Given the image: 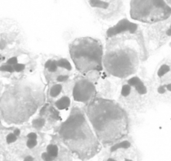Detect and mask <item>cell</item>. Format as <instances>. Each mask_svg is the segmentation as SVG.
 Listing matches in <instances>:
<instances>
[{"label": "cell", "mask_w": 171, "mask_h": 161, "mask_svg": "<svg viewBox=\"0 0 171 161\" xmlns=\"http://www.w3.org/2000/svg\"><path fill=\"white\" fill-rule=\"evenodd\" d=\"M103 68L109 76L124 79L136 74L149 57L140 26L123 19L107 29Z\"/></svg>", "instance_id": "1"}, {"label": "cell", "mask_w": 171, "mask_h": 161, "mask_svg": "<svg viewBox=\"0 0 171 161\" xmlns=\"http://www.w3.org/2000/svg\"><path fill=\"white\" fill-rule=\"evenodd\" d=\"M85 115L104 147L130 136L129 113L116 100L97 96L87 104Z\"/></svg>", "instance_id": "2"}, {"label": "cell", "mask_w": 171, "mask_h": 161, "mask_svg": "<svg viewBox=\"0 0 171 161\" xmlns=\"http://www.w3.org/2000/svg\"><path fill=\"white\" fill-rule=\"evenodd\" d=\"M60 135L68 149L82 160H90L101 151L102 144L90 126L85 113L78 107H74L62 124Z\"/></svg>", "instance_id": "3"}, {"label": "cell", "mask_w": 171, "mask_h": 161, "mask_svg": "<svg viewBox=\"0 0 171 161\" xmlns=\"http://www.w3.org/2000/svg\"><path fill=\"white\" fill-rule=\"evenodd\" d=\"M115 95L116 100L128 113H144L156 104L151 78L142 66L136 74L120 80Z\"/></svg>", "instance_id": "4"}, {"label": "cell", "mask_w": 171, "mask_h": 161, "mask_svg": "<svg viewBox=\"0 0 171 161\" xmlns=\"http://www.w3.org/2000/svg\"><path fill=\"white\" fill-rule=\"evenodd\" d=\"M104 48L96 38L81 37L70 45V54L77 70L82 74L100 73L103 70Z\"/></svg>", "instance_id": "5"}, {"label": "cell", "mask_w": 171, "mask_h": 161, "mask_svg": "<svg viewBox=\"0 0 171 161\" xmlns=\"http://www.w3.org/2000/svg\"><path fill=\"white\" fill-rule=\"evenodd\" d=\"M30 90L26 87H16L3 95L1 107L4 115L6 116L15 108V110L8 117L10 121L21 122L28 119L38 109L36 100Z\"/></svg>", "instance_id": "6"}, {"label": "cell", "mask_w": 171, "mask_h": 161, "mask_svg": "<svg viewBox=\"0 0 171 161\" xmlns=\"http://www.w3.org/2000/svg\"><path fill=\"white\" fill-rule=\"evenodd\" d=\"M130 6L131 18L148 25L165 21L171 16V6L166 1L132 0Z\"/></svg>", "instance_id": "7"}, {"label": "cell", "mask_w": 171, "mask_h": 161, "mask_svg": "<svg viewBox=\"0 0 171 161\" xmlns=\"http://www.w3.org/2000/svg\"><path fill=\"white\" fill-rule=\"evenodd\" d=\"M151 82L156 103L171 105V57H164L157 64Z\"/></svg>", "instance_id": "8"}, {"label": "cell", "mask_w": 171, "mask_h": 161, "mask_svg": "<svg viewBox=\"0 0 171 161\" xmlns=\"http://www.w3.org/2000/svg\"><path fill=\"white\" fill-rule=\"evenodd\" d=\"M105 148L103 161H141L139 147L130 136Z\"/></svg>", "instance_id": "9"}, {"label": "cell", "mask_w": 171, "mask_h": 161, "mask_svg": "<svg viewBox=\"0 0 171 161\" xmlns=\"http://www.w3.org/2000/svg\"><path fill=\"white\" fill-rule=\"evenodd\" d=\"M171 6V1H166ZM148 52L156 51L171 38V16L165 21L149 25L144 34Z\"/></svg>", "instance_id": "10"}, {"label": "cell", "mask_w": 171, "mask_h": 161, "mask_svg": "<svg viewBox=\"0 0 171 161\" xmlns=\"http://www.w3.org/2000/svg\"><path fill=\"white\" fill-rule=\"evenodd\" d=\"M88 4L98 18L107 22L118 20L125 12L123 2L119 0H91Z\"/></svg>", "instance_id": "11"}, {"label": "cell", "mask_w": 171, "mask_h": 161, "mask_svg": "<svg viewBox=\"0 0 171 161\" xmlns=\"http://www.w3.org/2000/svg\"><path fill=\"white\" fill-rule=\"evenodd\" d=\"M97 90L93 82L88 78H79L76 81L73 88L74 100L88 104L97 97Z\"/></svg>", "instance_id": "12"}, {"label": "cell", "mask_w": 171, "mask_h": 161, "mask_svg": "<svg viewBox=\"0 0 171 161\" xmlns=\"http://www.w3.org/2000/svg\"><path fill=\"white\" fill-rule=\"evenodd\" d=\"M71 103L70 98L68 96L61 97L55 103V106L59 110H64L70 107Z\"/></svg>", "instance_id": "13"}, {"label": "cell", "mask_w": 171, "mask_h": 161, "mask_svg": "<svg viewBox=\"0 0 171 161\" xmlns=\"http://www.w3.org/2000/svg\"><path fill=\"white\" fill-rule=\"evenodd\" d=\"M57 66L60 68H65L67 70H71L72 68L70 61L67 60L66 59H61V60L57 61Z\"/></svg>", "instance_id": "14"}, {"label": "cell", "mask_w": 171, "mask_h": 161, "mask_svg": "<svg viewBox=\"0 0 171 161\" xmlns=\"http://www.w3.org/2000/svg\"><path fill=\"white\" fill-rule=\"evenodd\" d=\"M62 90V85L60 84H56L53 85L51 89L50 95L52 97L57 96L61 93Z\"/></svg>", "instance_id": "15"}, {"label": "cell", "mask_w": 171, "mask_h": 161, "mask_svg": "<svg viewBox=\"0 0 171 161\" xmlns=\"http://www.w3.org/2000/svg\"><path fill=\"white\" fill-rule=\"evenodd\" d=\"M47 152L50 154L51 156L54 158L57 157L58 155V152H59V149L58 147L56 145H49L47 147Z\"/></svg>", "instance_id": "16"}, {"label": "cell", "mask_w": 171, "mask_h": 161, "mask_svg": "<svg viewBox=\"0 0 171 161\" xmlns=\"http://www.w3.org/2000/svg\"><path fill=\"white\" fill-rule=\"evenodd\" d=\"M45 124V120L44 118H38V119H35L32 121L33 126L37 129H41L44 126Z\"/></svg>", "instance_id": "17"}, {"label": "cell", "mask_w": 171, "mask_h": 161, "mask_svg": "<svg viewBox=\"0 0 171 161\" xmlns=\"http://www.w3.org/2000/svg\"><path fill=\"white\" fill-rule=\"evenodd\" d=\"M0 70L3 72H8V73H13L15 72V69L11 65H4L0 67Z\"/></svg>", "instance_id": "18"}, {"label": "cell", "mask_w": 171, "mask_h": 161, "mask_svg": "<svg viewBox=\"0 0 171 161\" xmlns=\"http://www.w3.org/2000/svg\"><path fill=\"white\" fill-rule=\"evenodd\" d=\"M57 61H52V63L50 66V67H49L48 69V71L49 72H51V73H54V72H55L56 70H57Z\"/></svg>", "instance_id": "19"}, {"label": "cell", "mask_w": 171, "mask_h": 161, "mask_svg": "<svg viewBox=\"0 0 171 161\" xmlns=\"http://www.w3.org/2000/svg\"><path fill=\"white\" fill-rule=\"evenodd\" d=\"M16 136L14 133L9 134L7 136V137H6V141H7L8 143H14L15 141H16Z\"/></svg>", "instance_id": "20"}, {"label": "cell", "mask_w": 171, "mask_h": 161, "mask_svg": "<svg viewBox=\"0 0 171 161\" xmlns=\"http://www.w3.org/2000/svg\"><path fill=\"white\" fill-rule=\"evenodd\" d=\"M42 159H43L44 161H52L54 160V158L51 156L47 152L42 153Z\"/></svg>", "instance_id": "21"}, {"label": "cell", "mask_w": 171, "mask_h": 161, "mask_svg": "<svg viewBox=\"0 0 171 161\" xmlns=\"http://www.w3.org/2000/svg\"><path fill=\"white\" fill-rule=\"evenodd\" d=\"M13 68H14V69H15V71L19 73V72H21L24 70V69L25 68V66L23 64L18 63V64H15L14 66H13Z\"/></svg>", "instance_id": "22"}, {"label": "cell", "mask_w": 171, "mask_h": 161, "mask_svg": "<svg viewBox=\"0 0 171 161\" xmlns=\"http://www.w3.org/2000/svg\"><path fill=\"white\" fill-rule=\"evenodd\" d=\"M37 143L38 142L36 139H29L27 142V146L29 147V148L31 149L37 145Z\"/></svg>", "instance_id": "23"}, {"label": "cell", "mask_w": 171, "mask_h": 161, "mask_svg": "<svg viewBox=\"0 0 171 161\" xmlns=\"http://www.w3.org/2000/svg\"><path fill=\"white\" fill-rule=\"evenodd\" d=\"M7 64L8 65H15L16 64H18V59L16 57H13L10 58L9 60L7 61Z\"/></svg>", "instance_id": "24"}, {"label": "cell", "mask_w": 171, "mask_h": 161, "mask_svg": "<svg viewBox=\"0 0 171 161\" xmlns=\"http://www.w3.org/2000/svg\"><path fill=\"white\" fill-rule=\"evenodd\" d=\"M69 78V76L68 75H64V74H61V75H60L57 77V81L59 82H63V81H65L66 80L68 79Z\"/></svg>", "instance_id": "25"}, {"label": "cell", "mask_w": 171, "mask_h": 161, "mask_svg": "<svg viewBox=\"0 0 171 161\" xmlns=\"http://www.w3.org/2000/svg\"><path fill=\"white\" fill-rule=\"evenodd\" d=\"M27 138H29V139H37V134H36L35 133H30L27 134Z\"/></svg>", "instance_id": "26"}, {"label": "cell", "mask_w": 171, "mask_h": 161, "mask_svg": "<svg viewBox=\"0 0 171 161\" xmlns=\"http://www.w3.org/2000/svg\"><path fill=\"white\" fill-rule=\"evenodd\" d=\"M6 46V42L5 40H0V49H4Z\"/></svg>", "instance_id": "27"}, {"label": "cell", "mask_w": 171, "mask_h": 161, "mask_svg": "<svg viewBox=\"0 0 171 161\" xmlns=\"http://www.w3.org/2000/svg\"><path fill=\"white\" fill-rule=\"evenodd\" d=\"M47 105H48V104H46L45 106H44V107H43V108H42V110L40 111V116H42V115H44V113H45V111H46V109H47Z\"/></svg>", "instance_id": "28"}, {"label": "cell", "mask_w": 171, "mask_h": 161, "mask_svg": "<svg viewBox=\"0 0 171 161\" xmlns=\"http://www.w3.org/2000/svg\"><path fill=\"white\" fill-rule=\"evenodd\" d=\"M51 63H52V61L51 60H48L47 62H46V64H45V68H48L49 67H50Z\"/></svg>", "instance_id": "29"}, {"label": "cell", "mask_w": 171, "mask_h": 161, "mask_svg": "<svg viewBox=\"0 0 171 161\" xmlns=\"http://www.w3.org/2000/svg\"><path fill=\"white\" fill-rule=\"evenodd\" d=\"M20 133H21V131H20V130L18 129H15V131H14V134H15V135H16V137L19 136V134H20Z\"/></svg>", "instance_id": "30"}, {"label": "cell", "mask_w": 171, "mask_h": 161, "mask_svg": "<svg viewBox=\"0 0 171 161\" xmlns=\"http://www.w3.org/2000/svg\"><path fill=\"white\" fill-rule=\"evenodd\" d=\"M170 47H171V42H170Z\"/></svg>", "instance_id": "31"}]
</instances>
